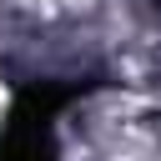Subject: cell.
Returning a JSON list of instances; mask_svg holds the SVG:
<instances>
[{
  "label": "cell",
  "instance_id": "1",
  "mask_svg": "<svg viewBox=\"0 0 161 161\" xmlns=\"http://www.w3.org/2000/svg\"><path fill=\"white\" fill-rule=\"evenodd\" d=\"M75 101V86H30L15 96L0 131V161H55V116Z\"/></svg>",
  "mask_w": 161,
  "mask_h": 161
}]
</instances>
